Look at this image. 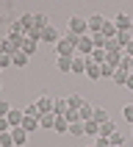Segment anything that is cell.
Returning a JSON list of instances; mask_svg holds the SVG:
<instances>
[{"label": "cell", "instance_id": "obj_17", "mask_svg": "<svg viewBox=\"0 0 133 147\" xmlns=\"http://www.w3.org/2000/svg\"><path fill=\"white\" fill-rule=\"evenodd\" d=\"M66 111H69V103H66V100H61V97H58L56 103H53V114H56V117H64Z\"/></svg>", "mask_w": 133, "mask_h": 147}, {"label": "cell", "instance_id": "obj_6", "mask_svg": "<svg viewBox=\"0 0 133 147\" xmlns=\"http://www.w3.org/2000/svg\"><path fill=\"white\" fill-rule=\"evenodd\" d=\"M86 64H89L86 56H75L72 58V75H86Z\"/></svg>", "mask_w": 133, "mask_h": 147}, {"label": "cell", "instance_id": "obj_36", "mask_svg": "<svg viewBox=\"0 0 133 147\" xmlns=\"http://www.w3.org/2000/svg\"><path fill=\"white\" fill-rule=\"evenodd\" d=\"M108 142H111V147H122L125 136H122V133H114V136H111V139H108Z\"/></svg>", "mask_w": 133, "mask_h": 147}, {"label": "cell", "instance_id": "obj_22", "mask_svg": "<svg viewBox=\"0 0 133 147\" xmlns=\"http://www.w3.org/2000/svg\"><path fill=\"white\" fill-rule=\"evenodd\" d=\"M91 61H94V64H97V67H103V64H105V50H100V47H94V50H91Z\"/></svg>", "mask_w": 133, "mask_h": 147}, {"label": "cell", "instance_id": "obj_38", "mask_svg": "<svg viewBox=\"0 0 133 147\" xmlns=\"http://www.w3.org/2000/svg\"><path fill=\"white\" fill-rule=\"evenodd\" d=\"M8 33H22V36H25V28L19 25V20H17V22H11V31H8Z\"/></svg>", "mask_w": 133, "mask_h": 147}, {"label": "cell", "instance_id": "obj_14", "mask_svg": "<svg viewBox=\"0 0 133 147\" xmlns=\"http://www.w3.org/2000/svg\"><path fill=\"white\" fill-rule=\"evenodd\" d=\"M130 42H133V33H130V31H119V33H116V45H119L122 50L128 47Z\"/></svg>", "mask_w": 133, "mask_h": 147}, {"label": "cell", "instance_id": "obj_21", "mask_svg": "<svg viewBox=\"0 0 133 147\" xmlns=\"http://www.w3.org/2000/svg\"><path fill=\"white\" fill-rule=\"evenodd\" d=\"M86 75H89V81H100V67L91 58H89V64H86Z\"/></svg>", "mask_w": 133, "mask_h": 147}, {"label": "cell", "instance_id": "obj_19", "mask_svg": "<svg viewBox=\"0 0 133 147\" xmlns=\"http://www.w3.org/2000/svg\"><path fill=\"white\" fill-rule=\"evenodd\" d=\"M100 33H103L105 39H116V33H119V31H116V25L111 22V20H105V25H103V31H100Z\"/></svg>", "mask_w": 133, "mask_h": 147}, {"label": "cell", "instance_id": "obj_20", "mask_svg": "<svg viewBox=\"0 0 133 147\" xmlns=\"http://www.w3.org/2000/svg\"><path fill=\"white\" fill-rule=\"evenodd\" d=\"M33 28H39V31L50 28V20H47V14H33Z\"/></svg>", "mask_w": 133, "mask_h": 147}, {"label": "cell", "instance_id": "obj_2", "mask_svg": "<svg viewBox=\"0 0 133 147\" xmlns=\"http://www.w3.org/2000/svg\"><path fill=\"white\" fill-rule=\"evenodd\" d=\"M66 31L75 33V36H89V20L81 17V14H72L69 22H66Z\"/></svg>", "mask_w": 133, "mask_h": 147}, {"label": "cell", "instance_id": "obj_8", "mask_svg": "<svg viewBox=\"0 0 133 147\" xmlns=\"http://www.w3.org/2000/svg\"><path fill=\"white\" fill-rule=\"evenodd\" d=\"M53 103H56L53 97H47V94H42V97L36 100V108H39V114H50V111H53Z\"/></svg>", "mask_w": 133, "mask_h": 147}, {"label": "cell", "instance_id": "obj_7", "mask_svg": "<svg viewBox=\"0 0 133 147\" xmlns=\"http://www.w3.org/2000/svg\"><path fill=\"white\" fill-rule=\"evenodd\" d=\"M11 139H14V147H25V144H28V131H22V128H11Z\"/></svg>", "mask_w": 133, "mask_h": 147}, {"label": "cell", "instance_id": "obj_11", "mask_svg": "<svg viewBox=\"0 0 133 147\" xmlns=\"http://www.w3.org/2000/svg\"><path fill=\"white\" fill-rule=\"evenodd\" d=\"M22 131H28V133H33V131H39L42 125H39V117H25L22 119V125H19Z\"/></svg>", "mask_w": 133, "mask_h": 147}, {"label": "cell", "instance_id": "obj_34", "mask_svg": "<svg viewBox=\"0 0 133 147\" xmlns=\"http://www.w3.org/2000/svg\"><path fill=\"white\" fill-rule=\"evenodd\" d=\"M122 117H125V122H130V125H133V103H128V106L122 108Z\"/></svg>", "mask_w": 133, "mask_h": 147}, {"label": "cell", "instance_id": "obj_27", "mask_svg": "<svg viewBox=\"0 0 133 147\" xmlns=\"http://www.w3.org/2000/svg\"><path fill=\"white\" fill-rule=\"evenodd\" d=\"M83 131L89 133V136H100V125L94 119H89V122H83Z\"/></svg>", "mask_w": 133, "mask_h": 147}, {"label": "cell", "instance_id": "obj_18", "mask_svg": "<svg viewBox=\"0 0 133 147\" xmlns=\"http://www.w3.org/2000/svg\"><path fill=\"white\" fill-rule=\"evenodd\" d=\"M28 58H31V56H25L22 50H17L14 56H11V64H14V67H19V69H22V67H28Z\"/></svg>", "mask_w": 133, "mask_h": 147}, {"label": "cell", "instance_id": "obj_43", "mask_svg": "<svg viewBox=\"0 0 133 147\" xmlns=\"http://www.w3.org/2000/svg\"><path fill=\"white\" fill-rule=\"evenodd\" d=\"M125 89H128V92H133V72H130V78H128V83H125Z\"/></svg>", "mask_w": 133, "mask_h": 147}, {"label": "cell", "instance_id": "obj_32", "mask_svg": "<svg viewBox=\"0 0 133 147\" xmlns=\"http://www.w3.org/2000/svg\"><path fill=\"white\" fill-rule=\"evenodd\" d=\"M0 147H14V139H11V131L0 133Z\"/></svg>", "mask_w": 133, "mask_h": 147}, {"label": "cell", "instance_id": "obj_44", "mask_svg": "<svg viewBox=\"0 0 133 147\" xmlns=\"http://www.w3.org/2000/svg\"><path fill=\"white\" fill-rule=\"evenodd\" d=\"M125 56H133V42L128 45V47H125Z\"/></svg>", "mask_w": 133, "mask_h": 147}, {"label": "cell", "instance_id": "obj_1", "mask_svg": "<svg viewBox=\"0 0 133 147\" xmlns=\"http://www.w3.org/2000/svg\"><path fill=\"white\" fill-rule=\"evenodd\" d=\"M78 39L81 36H75V33H61V39L56 42V53L64 58H75V53H78Z\"/></svg>", "mask_w": 133, "mask_h": 147}, {"label": "cell", "instance_id": "obj_45", "mask_svg": "<svg viewBox=\"0 0 133 147\" xmlns=\"http://www.w3.org/2000/svg\"><path fill=\"white\" fill-rule=\"evenodd\" d=\"M0 89H3V81H0Z\"/></svg>", "mask_w": 133, "mask_h": 147}, {"label": "cell", "instance_id": "obj_3", "mask_svg": "<svg viewBox=\"0 0 133 147\" xmlns=\"http://www.w3.org/2000/svg\"><path fill=\"white\" fill-rule=\"evenodd\" d=\"M114 25H116V31H130L133 28V17L125 14V11H119V14L114 17Z\"/></svg>", "mask_w": 133, "mask_h": 147}, {"label": "cell", "instance_id": "obj_37", "mask_svg": "<svg viewBox=\"0 0 133 147\" xmlns=\"http://www.w3.org/2000/svg\"><path fill=\"white\" fill-rule=\"evenodd\" d=\"M25 117H42V114H39V108H36V103H31V106L25 108Z\"/></svg>", "mask_w": 133, "mask_h": 147}, {"label": "cell", "instance_id": "obj_26", "mask_svg": "<svg viewBox=\"0 0 133 147\" xmlns=\"http://www.w3.org/2000/svg\"><path fill=\"white\" fill-rule=\"evenodd\" d=\"M56 133H69V122H66V117H56Z\"/></svg>", "mask_w": 133, "mask_h": 147}, {"label": "cell", "instance_id": "obj_39", "mask_svg": "<svg viewBox=\"0 0 133 147\" xmlns=\"http://www.w3.org/2000/svg\"><path fill=\"white\" fill-rule=\"evenodd\" d=\"M11 131V125H8V119L6 117H0V133H8Z\"/></svg>", "mask_w": 133, "mask_h": 147}, {"label": "cell", "instance_id": "obj_29", "mask_svg": "<svg viewBox=\"0 0 133 147\" xmlns=\"http://www.w3.org/2000/svg\"><path fill=\"white\" fill-rule=\"evenodd\" d=\"M114 72H116V67H111V64L100 67V78H111V81H114Z\"/></svg>", "mask_w": 133, "mask_h": 147}, {"label": "cell", "instance_id": "obj_47", "mask_svg": "<svg viewBox=\"0 0 133 147\" xmlns=\"http://www.w3.org/2000/svg\"><path fill=\"white\" fill-rule=\"evenodd\" d=\"M0 69H3V67H0Z\"/></svg>", "mask_w": 133, "mask_h": 147}, {"label": "cell", "instance_id": "obj_15", "mask_svg": "<svg viewBox=\"0 0 133 147\" xmlns=\"http://www.w3.org/2000/svg\"><path fill=\"white\" fill-rule=\"evenodd\" d=\"M128 78H130V72H128V69H122V67H116V72H114V83H116V86H125V83H128Z\"/></svg>", "mask_w": 133, "mask_h": 147}, {"label": "cell", "instance_id": "obj_33", "mask_svg": "<svg viewBox=\"0 0 133 147\" xmlns=\"http://www.w3.org/2000/svg\"><path fill=\"white\" fill-rule=\"evenodd\" d=\"M83 122H75V125H69V136H83Z\"/></svg>", "mask_w": 133, "mask_h": 147}, {"label": "cell", "instance_id": "obj_13", "mask_svg": "<svg viewBox=\"0 0 133 147\" xmlns=\"http://www.w3.org/2000/svg\"><path fill=\"white\" fill-rule=\"evenodd\" d=\"M114 133H116V125L111 122V119H108V122H103V125H100V136H103V139H111Z\"/></svg>", "mask_w": 133, "mask_h": 147}, {"label": "cell", "instance_id": "obj_40", "mask_svg": "<svg viewBox=\"0 0 133 147\" xmlns=\"http://www.w3.org/2000/svg\"><path fill=\"white\" fill-rule=\"evenodd\" d=\"M8 111H11V106H8L6 100H0V117H8Z\"/></svg>", "mask_w": 133, "mask_h": 147}, {"label": "cell", "instance_id": "obj_10", "mask_svg": "<svg viewBox=\"0 0 133 147\" xmlns=\"http://www.w3.org/2000/svg\"><path fill=\"white\" fill-rule=\"evenodd\" d=\"M6 119H8V125H11V128H19V125H22V119H25V111H17V108H11Z\"/></svg>", "mask_w": 133, "mask_h": 147}, {"label": "cell", "instance_id": "obj_25", "mask_svg": "<svg viewBox=\"0 0 133 147\" xmlns=\"http://www.w3.org/2000/svg\"><path fill=\"white\" fill-rule=\"evenodd\" d=\"M66 103H69V108H75V111H81V108L86 106V100H83L81 94H72V97H66Z\"/></svg>", "mask_w": 133, "mask_h": 147}, {"label": "cell", "instance_id": "obj_31", "mask_svg": "<svg viewBox=\"0 0 133 147\" xmlns=\"http://www.w3.org/2000/svg\"><path fill=\"white\" fill-rule=\"evenodd\" d=\"M19 25H22L25 33H28V31L33 28V14H22V17H19Z\"/></svg>", "mask_w": 133, "mask_h": 147}, {"label": "cell", "instance_id": "obj_30", "mask_svg": "<svg viewBox=\"0 0 133 147\" xmlns=\"http://www.w3.org/2000/svg\"><path fill=\"white\" fill-rule=\"evenodd\" d=\"M78 114H81V119H83V122H89V119H91V114H94V106H89V103H86V106H83Z\"/></svg>", "mask_w": 133, "mask_h": 147}, {"label": "cell", "instance_id": "obj_24", "mask_svg": "<svg viewBox=\"0 0 133 147\" xmlns=\"http://www.w3.org/2000/svg\"><path fill=\"white\" fill-rule=\"evenodd\" d=\"M36 47H39V42H33V39H28V36H25V42H22V53H25V56H33V53H36Z\"/></svg>", "mask_w": 133, "mask_h": 147}, {"label": "cell", "instance_id": "obj_9", "mask_svg": "<svg viewBox=\"0 0 133 147\" xmlns=\"http://www.w3.org/2000/svg\"><path fill=\"white\" fill-rule=\"evenodd\" d=\"M58 39H61V33H58L53 25H50V28H44V33H42V42H44V45H56Z\"/></svg>", "mask_w": 133, "mask_h": 147}, {"label": "cell", "instance_id": "obj_42", "mask_svg": "<svg viewBox=\"0 0 133 147\" xmlns=\"http://www.w3.org/2000/svg\"><path fill=\"white\" fill-rule=\"evenodd\" d=\"M94 147H111V142L103 139V136H97V139H94Z\"/></svg>", "mask_w": 133, "mask_h": 147}, {"label": "cell", "instance_id": "obj_16", "mask_svg": "<svg viewBox=\"0 0 133 147\" xmlns=\"http://www.w3.org/2000/svg\"><path fill=\"white\" fill-rule=\"evenodd\" d=\"M91 119H94V122H97V125H103V122H108L111 117H108V111H105V108L94 106V114H91Z\"/></svg>", "mask_w": 133, "mask_h": 147}, {"label": "cell", "instance_id": "obj_35", "mask_svg": "<svg viewBox=\"0 0 133 147\" xmlns=\"http://www.w3.org/2000/svg\"><path fill=\"white\" fill-rule=\"evenodd\" d=\"M42 33H44V31H39V28H31L25 36H28V39H33V42H42Z\"/></svg>", "mask_w": 133, "mask_h": 147}, {"label": "cell", "instance_id": "obj_23", "mask_svg": "<svg viewBox=\"0 0 133 147\" xmlns=\"http://www.w3.org/2000/svg\"><path fill=\"white\" fill-rule=\"evenodd\" d=\"M6 39L11 42V47H14V50H22V42H25V36H22V33H8Z\"/></svg>", "mask_w": 133, "mask_h": 147}, {"label": "cell", "instance_id": "obj_4", "mask_svg": "<svg viewBox=\"0 0 133 147\" xmlns=\"http://www.w3.org/2000/svg\"><path fill=\"white\" fill-rule=\"evenodd\" d=\"M91 50H94V45H91V36H81L78 39V56H91Z\"/></svg>", "mask_w": 133, "mask_h": 147}, {"label": "cell", "instance_id": "obj_5", "mask_svg": "<svg viewBox=\"0 0 133 147\" xmlns=\"http://www.w3.org/2000/svg\"><path fill=\"white\" fill-rule=\"evenodd\" d=\"M103 25H105V17H103V14H91L89 17V33H100Z\"/></svg>", "mask_w": 133, "mask_h": 147}, {"label": "cell", "instance_id": "obj_46", "mask_svg": "<svg viewBox=\"0 0 133 147\" xmlns=\"http://www.w3.org/2000/svg\"><path fill=\"white\" fill-rule=\"evenodd\" d=\"M89 147H94V144H89Z\"/></svg>", "mask_w": 133, "mask_h": 147}, {"label": "cell", "instance_id": "obj_41", "mask_svg": "<svg viewBox=\"0 0 133 147\" xmlns=\"http://www.w3.org/2000/svg\"><path fill=\"white\" fill-rule=\"evenodd\" d=\"M0 67H14V64H11V56H6V53H0Z\"/></svg>", "mask_w": 133, "mask_h": 147}, {"label": "cell", "instance_id": "obj_12", "mask_svg": "<svg viewBox=\"0 0 133 147\" xmlns=\"http://www.w3.org/2000/svg\"><path fill=\"white\" fill-rule=\"evenodd\" d=\"M39 125L44 128V131H53V128H56V114H53V111H50V114H42L39 117Z\"/></svg>", "mask_w": 133, "mask_h": 147}, {"label": "cell", "instance_id": "obj_28", "mask_svg": "<svg viewBox=\"0 0 133 147\" xmlns=\"http://www.w3.org/2000/svg\"><path fill=\"white\" fill-rule=\"evenodd\" d=\"M58 69H61V72H72V58H64V56H58Z\"/></svg>", "mask_w": 133, "mask_h": 147}]
</instances>
